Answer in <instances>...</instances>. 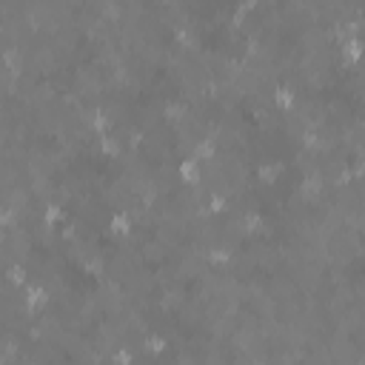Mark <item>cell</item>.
Listing matches in <instances>:
<instances>
[{"label": "cell", "mask_w": 365, "mask_h": 365, "mask_svg": "<svg viewBox=\"0 0 365 365\" xmlns=\"http://www.w3.org/2000/svg\"><path fill=\"white\" fill-rule=\"evenodd\" d=\"M271 103L277 111H294L297 108V91L288 83H277L271 88Z\"/></svg>", "instance_id": "4"}, {"label": "cell", "mask_w": 365, "mask_h": 365, "mask_svg": "<svg viewBox=\"0 0 365 365\" xmlns=\"http://www.w3.org/2000/svg\"><path fill=\"white\" fill-rule=\"evenodd\" d=\"M339 57L348 63V66H359L365 60V37L362 34H351L339 43Z\"/></svg>", "instance_id": "1"}, {"label": "cell", "mask_w": 365, "mask_h": 365, "mask_svg": "<svg viewBox=\"0 0 365 365\" xmlns=\"http://www.w3.org/2000/svg\"><path fill=\"white\" fill-rule=\"evenodd\" d=\"M217 151H220V148H217V140H211V137H200V140L191 145V151H188V154H191V157H197V160L205 165V163H211V160L217 157Z\"/></svg>", "instance_id": "5"}, {"label": "cell", "mask_w": 365, "mask_h": 365, "mask_svg": "<svg viewBox=\"0 0 365 365\" xmlns=\"http://www.w3.org/2000/svg\"><path fill=\"white\" fill-rule=\"evenodd\" d=\"M106 231H108L111 237H117V240L128 237V234L134 231V217H131V211H125V208L114 211V214L108 217V222H106Z\"/></svg>", "instance_id": "3"}, {"label": "cell", "mask_w": 365, "mask_h": 365, "mask_svg": "<svg viewBox=\"0 0 365 365\" xmlns=\"http://www.w3.org/2000/svg\"><path fill=\"white\" fill-rule=\"evenodd\" d=\"M177 177H180V182H185V185H200V180H202V163H200L197 157L185 154V157L177 163Z\"/></svg>", "instance_id": "2"}]
</instances>
